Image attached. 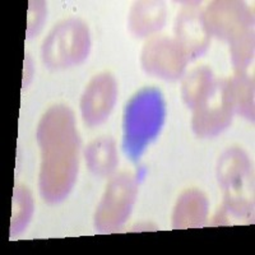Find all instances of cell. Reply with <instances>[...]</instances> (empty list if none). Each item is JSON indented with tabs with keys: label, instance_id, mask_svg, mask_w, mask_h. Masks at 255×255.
<instances>
[{
	"label": "cell",
	"instance_id": "obj_1",
	"mask_svg": "<svg viewBox=\"0 0 255 255\" xmlns=\"http://www.w3.org/2000/svg\"><path fill=\"white\" fill-rule=\"evenodd\" d=\"M36 136L41 148L40 193L49 203H58L69 194L78 175L79 136L73 111L52 106L41 118Z\"/></svg>",
	"mask_w": 255,
	"mask_h": 255
},
{
	"label": "cell",
	"instance_id": "obj_2",
	"mask_svg": "<svg viewBox=\"0 0 255 255\" xmlns=\"http://www.w3.org/2000/svg\"><path fill=\"white\" fill-rule=\"evenodd\" d=\"M165 101L156 88H144L129 101L124 116V149L138 159L165 122Z\"/></svg>",
	"mask_w": 255,
	"mask_h": 255
},
{
	"label": "cell",
	"instance_id": "obj_3",
	"mask_svg": "<svg viewBox=\"0 0 255 255\" xmlns=\"http://www.w3.org/2000/svg\"><path fill=\"white\" fill-rule=\"evenodd\" d=\"M250 168L249 157L239 147L229 148L218 159L217 179L225 191L222 208L239 220L250 218L254 212L253 197L248 190Z\"/></svg>",
	"mask_w": 255,
	"mask_h": 255
},
{
	"label": "cell",
	"instance_id": "obj_4",
	"mask_svg": "<svg viewBox=\"0 0 255 255\" xmlns=\"http://www.w3.org/2000/svg\"><path fill=\"white\" fill-rule=\"evenodd\" d=\"M91 50L88 27L76 18L56 24L42 44V59L51 69H64L78 65Z\"/></svg>",
	"mask_w": 255,
	"mask_h": 255
},
{
	"label": "cell",
	"instance_id": "obj_5",
	"mask_svg": "<svg viewBox=\"0 0 255 255\" xmlns=\"http://www.w3.org/2000/svg\"><path fill=\"white\" fill-rule=\"evenodd\" d=\"M136 191V181L131 175L120 174L114 177L96 211V230L106 234L120 229L133 209Z\"/></svg>",
	"mask_w": 255,
	"mask_h": 255
},
{
	"label": "cell",
	"instance_id": "obj_6",
	"mask_svg": "<svg viewBox=\"0 0 255 255\" xmlns=\"http://www.w3.org/2000/svg\"><path fill=\"white\" fill-rule=\"evenodd\" d=\"M204 24L209 35L231 44L248 32L254 31V15L243 1L217 0L203 9Z\"/></svg>",
	"mask_w": 255,
	"mask_h": 255
},
{
	"label": "cell",
	"instance_id": "obj_7",
	"mask_svg": "<svg viewBox=\"0 0 255 255\" xmlns=\"http://www.w3.org/2000/svg\"><path fill=\"white\" fill-rule=\"evenodd\" d=\"M234 106L229 92V79H216L206 101L194 110L191 128L197 135L211 138L227 129L234 118Z\"/></svg>",
	"mask_w": 255,
	"mask_h": 255
},
{
	"label": "cell",
	"instance_id": "obj_8",
	"mask_svg": "<svg viewBox=\"0 0 255 255\" xmlns=\"http://www.w3.org/2000/svg\"><path fill=\"white\" fill-rule=\"evenodd\" d=\"M188 58L175 38L153 36L143 46L140 63L148 74L166 81H176L184 74Z\"/></svg>",
	"mask_w": 255,
	"mask_h": 255
},
{
	"label": "cell",
	"instance_id": "obj_9",
	"mask_svg": "<svg viewBox=\"0 0 255 255\" xmlns=\"http://www.w3.org/2000/svg\"><path fill=\"white\" fill-rule=\"evenodd\" d=\"M175 40L188 60L197 59L207 51L211 44V35L204 24L200 3L191 1L181 8L175 20Z\"/></svg>",
	"mask_w": 255,
	"mask_h": 255
},
{
	"label": "cell",
	"instance_id": "obj_10",
	"mask_svg": "<svg viewBox=\"0 0 255 255\" xmlns=\"http://www.w3.org/2000/svg\"><path fill=\"white\" fill-rule=\"evenodd\" d=\"M118 96V84L110 73L96 76L88 83L81 100V111L84 123L95 127L108 119Z\"/></svg>",
	"mask_w": 255,
	"mask_h": 255
},
{
	"label": "cell",
	"instance_id": "obj_11",
	"mask_svg": "<svg viewBox=\"0 0 255 255\" xmlns=\"http://www.w3.org/2000/svg\"><path fill=\"white\" fill-rule=\"evenodd\" d=\"M208 215V200L202 191L190 189L180 195L172 216V227L185 230L200 227Z\"/></svg>",
	"mask_w": 255,
	"mask_h": 255
},
{
	"label": "cell",
	"instance_id": "obj_12",
	"mask_svg": "<svg viewBox=\"0 0 255 255\" xmlns=\"http://www.w3.org/2000/svg\"><path fill=\"white\" fill-rule=\"evenodd\" d=\"M166 15L167 10L162 1H136L128 17V27L136 37H145L162 28Z\"/></svg>",
	"mask_w": 255,
	"mask_h": 255
},
{
	"label": "cell",
	"instance_id": "obj_13",
	"mask_svg": "<svg viewBox=\"0 0 255 255\" xmlns=\"http://www.w3.org/2000/svg\"><path fill=\"white\" fill-rule=\"evenodd\" d=\"M215 81L213 73L206 65L189 72L181 86V96L186 106L193 111L199 108L213 90Z\"/></svg>",
	"mask_w": 255,
	"mask_h": 255
},
{
	"label": "cell",
	"instance_id": "obj_14",
	"mask_svg": "<svg viewBox=\"0 0 255 255\" xmlns=\"http://www.w3.org/2000/svg\"><path fill=\"white\" fill-rule=\"evenodd\" d=\"M88 168L96 176L106 177L115 171L118 166L116 145L111 138L102 136L88 144L84 151Z\"/></svg>",
	"mask_w": 255,
	"mask_h": 255
},
{
	"label": "cell",
	"instance_id": "obj_15",
	"mask_svg": "<svg viewBox=\"0 0 255 255\" xmlns=\"http://www.w3.org/2000/svg\"><path fill=\"white\" fill-rule=\"evenodd\" d=\"M229 92L234 111L254 120V78L247 72H236L229 79Z\"/></svg>",
	"mask_w": 255,
	"mask_h": 255
},
{
	"label": "cell",
	"instance_id": "obj_16",
	"mask_svg": "<svg viewBox=\"0 0 255 255\" xmlns=\"http://www.w3.org/2000/svg\"><path fill=\"white\" fill-rule=\"evenodd\" d=\"M33 213V200L26 186L17 185L13 191V211L10 221V235H15L28 225Z\"/></svg>",
	"mask_w": 255,
	"mask_h": 255
},
{
	"label": "cell",
	"instance_id": "obj_17",
	"mask_svg": "<svg viewBox=\"0 0 255 255\" xmlns=\"http://www.w3.org/2000/svg\"><path fill=\"white\" fill-rule=\"evenodd\" d=\"M232 65L236 72H245L254 59V31L248 32L230 44Z\"/></svg>",
	"mask_w": 255,
	"mask_h": 255
},
{
	"label": "cell",
	"instance_id": "obj_18",
	"mask_svg": "<svg viewBox=\"0 0 255 255\" xmlns=\"http://www.w3.org/2000/svg\"><path fill=\"white\" fill-rule=\"evenodd\" d=\"M46 4L44 1H29L28 6V27H27V37H33L37 35L40 29L44 26V22L46 19Z\"/></svg>",
	"mask_w": 255,
	"mask_h": 255
}]
</instances>
